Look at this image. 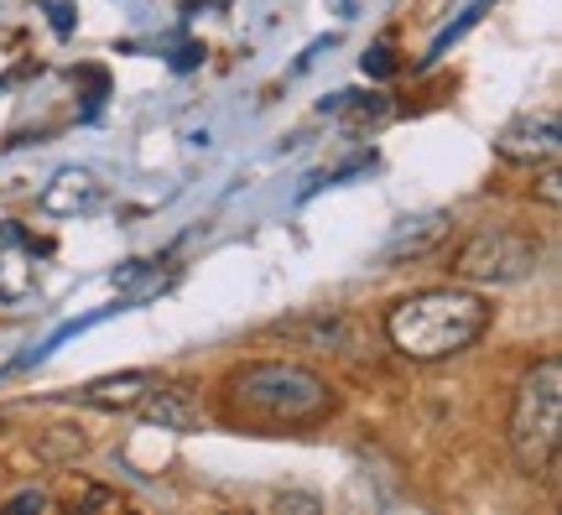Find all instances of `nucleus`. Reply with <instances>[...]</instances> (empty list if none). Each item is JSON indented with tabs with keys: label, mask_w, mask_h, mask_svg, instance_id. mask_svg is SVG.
Masks as SVG:
<instances>
[{
	"label": "nucleus",
	"mask_w": 562,
	"mask_h": 515,
	"mask_svg": "<svg viewBox=\"0 0 562 515\" xmlns=\"http://www.w3.org/2000/svg\"><path fill=\"white\" fill-rule=\"evenodd\" d=\"M224 406L245 427H307L334 412V391L307 365L261 359V365H240L224 380Z\"/></svg>",
	"instance_id": "f257e3e1"
},
{
	"label": "nucleus",
	"mask_w": 562,
	"mask_h": 515,
	"mask_svg": "<svg viewBox=\"0 0 562 515\" xmlns=\"http://www.w3.org/2000/svg\"><path fill=\"white\" fill-rule=\"evenodd\" d=\"M484 328H490V302L463 292V287H432V292H417L385 313L391 349H402L417 365L463 355Z\"/></svg>",
	"instance_id": "f03ea898"
},
{
	"label": "nucleus",
	"mask_w": 562,
	"mask_h": 515,
	"mask_svg": "<svg viewBox=\"0 0 562 515\" xmlns=\"http://www.w3.org/2000/svg\"><path fill=\"white\" fill-rule=\"evenodd\" d=\"M562 448V359L531 365L510 406V454L521 474H552Z\"/></svg>",
	"instance_id": "7ed1b4c3"
},
{
	"label": "nucleus",
	"mask_w": 562,
	"mask_h": 515,
	"mask_svg": "<svg viewBox=\"0 0 562 515\" xmlns=\"http://www.w3.org/2000/svg\"><path fill=\"white\" fill-rule=\"evenodd\" d=\"M537 260H542L537 239L516 235V229H480L453 250V277L474 281V287H510V281L531 277Z\"/></svg>",
	"instance_id": "20e7f679"
},
{
	"label": "nucleus",
	"mask_w": 562,
	"mask_h": 515,
	"mask_svg": "<svg viewBox=\"0 0 562 515\" xmlns=\"http://www.w3.org/2000/svg\"><path fill=\"white\" fill-rule=\"evenodd\" d=\"M562 146V125H558V110H521L516 120H505L501 136H495V152L505 161H552Z\"/></svg>",
	"instance_id": "39448f33"
},
{
	"label": "nucleus",
	"mask_w": 562,
	"mask_h": 515,
	"mask_svg": "<svg viewBox=\"0 0 562 515\" xmlns=\"http://www.w3.org/2000/svg\"><path fill=\"white\" fill-rule=\"evenodd\" d=\"M42 214L47 219H79V214H94L104 203V182L83 167H63L58 178L42 188Z\"/></svg>",
	"instance_id": "423d86ee"
},
{
	"label": "nucleus",
	"mask_w": 562,
	"mask_h": 515,
	"mask_svg": "<svg viewBox=\"0 0 562 515\" xmlns=\"http://www.w3.org/2000/svg\"><path fill=\"white\" fill-rule=\"evenodd\" d=\"M136 412H140V422H151L161 433H193L203 422L199 396H193L188 385H161V380L136 401Z\"/></svg>",
	"instance_id": "0eeeda50"
},
{
	"label": "nucleus",
	"mask_w": 562,
	"mask_h": 515,
	"mask_svg": "<svg viewBox=\"0 0 562 515\" xmlns=\"http://www.w3.org/2000/svg\"><path fill=\"white\" fill-rule=\"evenodd\" d=\"M157 385V376H146V370H125V376H104V380H89L83 391L74 396L83 406H100V412H136V401L146 396Z\"/></svg>",
	"instance_id": "6e6552de"
},
{
	"label": "nucleus",
	"mask_w": 562,
	"mask_h": 515,
	"mask_svg": "<svg viewBox=\"0 0 562 515\" xmlns=\"http://www.w3.org/2000/svg\"><path fill=\"white\" fill-rule=\"evenodd\" d=\"M442 235H448V214H427V219H417V224L406 219V229H396V239L385 245L381 260L391 266V260H402V256H422V250H432Z\"/></svg>",
	"instance_id": "1a4fd4ad"
},
{
	"label": "nucleus",
	"mask_w": 562,
	"mask_h": 515,
	"mask_svg": "<svg viewBox=\"0 0 562 515\" xmlns=\"http://www.w3.org/2000/svg\"><path fill=\"white\" fill-rule=\"evenodd\" d=\"M490 5H495V0H474L469 11H459V21H448V26H442L438 37H432V47H427V63H438L442 53H448V47H453V42L463 37V32H474V26H480V16L490 11Z\"/></svg>",
	"instance_id": "9d476101"
},
{
	"label": "nucleus",
	"mask_w": 562,
	"mask_h": 515,
	"mask_svg": "<svg viewBox=\"0 0 562 515\" xmlns=\"http://www.w3.org/2000/svg\"><path fill=\"white\" fill-rule=\"evenodd\" d=\"M37 448H42L47 458H58V463H79V458L89 454V443H83V437L74 433V427H47Z\"/></svg>",
	"instance_id": "9b49d317"
},
{
	"label": "nucleus",
	"mask_w": 562,
	"mask_h": 515,
	"mask_svg": "<svg viewBox=\"0 0 562 515\" xmlns=\"http://www.w3.org/2000/svg\"><path fill=\"white\" fill-rule=\"evenodd\" d=\"M42 11H47L58 37H74V32H79V5H74V0H42Z\"/></svg>",
	"instance_id": "f8f14e48"
},
{
	"label": "nucleus",
	"mask_w": 562,
	"mask_h": 515,
	"mask_svg": "<svg viewBox=\"0 0 562 515\" xmlns=\"http://www.w3.org/2000/svg\"><path fill=\"white\" fill-rule=\"evenodd\" d=\"M360 68H364V79H391V74H396V53H391V42H375V47L360 58Z\"/></svg>",
	"instance_id": "ddd939ff"
},
{
	"label": "nucleus",
	"mask_w": 562,
	"mask_h": 515,
	"mask_svg": "<svg viewBox=\"0 0 562 515\" xmlns=\"http://www.w3.org/2000/svg\"><path fill=\"white\" fill-rule=\"evenodd\" d=\"M199 63H203L199 42H178V47H172V74H188V68H199Z\"/></svg>",
	"instance_id": "4468645a"
},
{
	"label": "nucleus",
	"mask_w": 562,
	"mask_h": 515,
	"mask_svg": "<svg viewBox=\"0 0 562 515\" xmlns=\"http://www.w3.org/2000/svg\"><path fill=\"white\" fill-rule=\"evenodd\" d=\"M5 511H47V495L42 490H21V495L5 500Z\"/></svg>",
	"instance_id": "2eb2a0df"
},
{
	"label": "nucleus",
	"mask_w": 562,
	"mask_h": 515,
	"mask_svg": "<svg viewBox=\"0 0 562 515\" xmlns=\"http://www.w3.org/2000/svg\"><path fill=\"white\" fill-rule=\"evenodd\" d=\"M558 199H562V178H558V167H547L542 172V203L547 209H558Z\"/></svg>",
	"instance_id": "dca6fc26"
},
{
	"label": "nucleus",
	"mask_w": 562,
	"mask_h": 515,
	"mask_svg": "<svg viewBox=\"0 0 562 515\" xmlns=\"http://www.w3.org/2000/svg\"><path fill=\"white\" fill-rule=\"evenodd\" d=\"M83 505H121V495H110V490H89Z\"/></svg>",
	"instance_id": "f3484780"
}]
</instances>
